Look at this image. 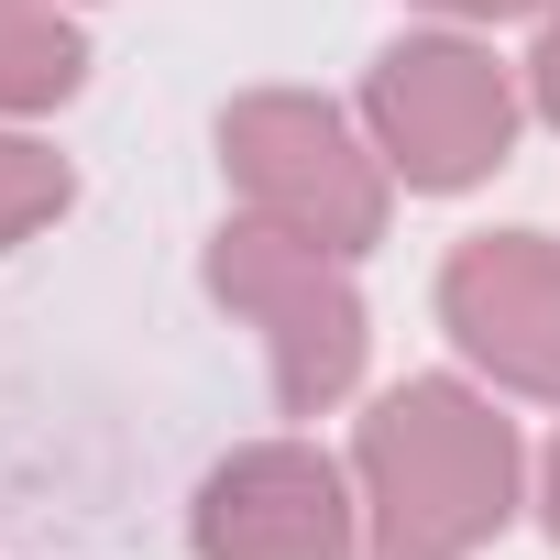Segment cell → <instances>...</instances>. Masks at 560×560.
Segmentation results:
<instances>
[{
    "mask_svg": "<svg viewBox=\"0 0 560 560\" xmlns=\"http://www.w3.org/2000/svg\"><path fill=\"white\" fill-rule=\"evenodd\" d=\"M374 110H385L396 165H407L418 187H462V176H483V165L505 154V121H516L505 89H494V67L462 56V45H396L385 78H374Z\"/></svg>",
    "mask_w": 560,
    "mask_h": 560,
    "instance_id": "2",
    "label": "cell"
},
{
    "mask_svg": "<svg viewBox=\"0 0 560 560\" xmlns=\"http://www.w3.org/2000/svg\"><path fill=\"white\" fill-rule=\"evenodd\" d=\"M549 494H560V462H549Z\"/></svg>",
    "mask_w": 560,
    "mask_h": 560,
    "instance_id": "9",
    "label": "cell"
},
{
    "mask_svg": "<svg viewBox=\"0 0 560 560\" xmlns=\"http://www.w3.org/2000/svg\"><path fill=\"white\" fill-rule=\"evenodd\" d=\"M209 560H341V483L308 451H253L209 483Z\"/></svg>",
    "mask_w": 560,
    "mask_h": 560,
    "instance_id": "3",
    "label": "cell"
},
{
    "mask_svg": "<svg viewBox=\"0 0 560 560\" xmlns=\"http://www.w3.org/2000/svg\"><path fill=\"white\" fill-rule=\"evenodd\" d=\"M363 462H374V483H385L396 549H462V538H483V527L505 516V462H516V451H505V429H494L472 396L407 385V396L374 418Z\"/></svg>",
    "mask_w": 560,
    "mask_h": 560,
    "instance_id": "1",
    "label": "cell"
},
{
    "mask_svg": "<svg viewBox=\"0 0 560 560\" xmlns=\"http://www.w3.org/2000/svg\"><path fill=\"white\" fill-rule=\"evenodd\" d=\"M462 12H527V0H462Z\"/></svg>",
    "mask_w": 560,
    "mask_h": 560,
    "instance_id": "8",
    "label": "cell"
},
{
    "mask_svg": "<svg viewBox=\"0 0 560 560\" xmlns=\"http://www.w3.org/2000/svg\"><path fill=\"white\" fill-rule=\"evenodd\" d=\"M45 198H67V176H45V165H34L23 143H0V242H12V231H23V220H34Z\"/></svg>",
    "mask_w": 560,
    "mask_h": 560,
    "instance_id": "6",
    "label": "cell"
},
{
    "mask_svg": "<svg viewBox=\"0 0 560 560\" xmlns=\"http://www.w3.org/2000/svg\"><path fill=\"white\" fill-rule=\"evenodd\" d=\"M451 319L472 352H494L527 385H560V253H538L527 231L472 242L451 264Z\"/></svg>",
    "mask_w": 560,
    "mask_h": 560,
    "instance_id": "4",
    "label": "cell"
},
{
    "mask_svg": "<svg viewBox=\"0 0 560 560\" xmlns=\"http://www.w3.org/2000/svg\"><path fill=\"white\" fill-rule=\"evenodd\" d=\"M78 89V34L45 0H0V100H67Z\"/></svg>",
    "mask_w": 560,
    "mask_h": 560,
    "instance_id": "5",
    "label": "cell"
},
{
    "mask_svg": "<svg viewBox=\"0 0 560 560\" xmlns=\"http://www.w3.org/2000/svg\"><path fill=\"white\" fill-rule=\"evenodd\" d=\"M538 78H549V110H560V34H549V56H538Z\"/></svg>",
    "mask_w": 560,
    "mask_h": 560,
    "instance_id": "7",
    "label": "cell"
}]
</instances>
